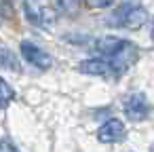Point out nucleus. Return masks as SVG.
Listing matches in <instances>:
<instances>
[{"label":"nucleus","mask_w":154,"mask_h":152,"mask_svg":"<svg viewBox=\"0 0 154 152\" xmlns=\"http://www.w3.org/2000/svg\"><path fill=\"white\" fill-rule=\"evenodd\" d=\"M148 21V13L143 7L135 5V2H127L122 5L116 13H114V19L112 23L118 26V28H127V30H139L143 23Z\"/></svg>","instance_id":"obj_1"},{"label":"nucleus","mask_w":154,"mask_h":152,"mask_svg":"<svg viewBox=\"0 0 154 152\" xmlns=\"http://www.w3.org/2000/svg\"><path fill=\"white\" fill-rule=\"evenodd\" d=\"M108 59V64H110V68H112V72H127L137 59H139V49L133 45V42H129V40H122V45L110 55V57H106Z\"/></svg>","instance_id":"obj_2"},{"label":"nucleus","mask_w":154,"mask_h":152,"mask_svg":"<svg viewBox=\"0 0 154 152\" xmlns=\"http://www.w3.org/2000/svg\"><path fill=\"white\" fill-rule=\"evenodd\" d=\"M19 51H21V57H23L28 64H32L34 68L49 70V68L53 66V57H51L47 51H42L38 45L30 42V40H21V45H19Z\"/></svg>","instance_id":"obj_3"},{"label":"nucleus","mask_w":154,"mask_h":152,"mask_svg":"<svg viewBox=\"0 0 154 152\" xmlns=\"http://www.w3.org/2000/svg\"><path fill=\"white\" fill-rule=\"evenodd\" d=\"M122 110H125V116L129 120H146L148 114H150V104L146 99L143 93H131L125 101H122Z\"/></svg>","instance_id":"obj_4"},{"label":"nucleus","mask_w":154,"mask_h":152,"mask_svg":"<svg viewBox=\"0 0 154 152\" xmlns=\"http://www.w3.org/2000/svg\"><path fill=\"white\" fill-rule=\"evenodd\" d=\"M125 135H127V129L120 118H108L97 129V139L101 144H116V141L125 139Z\"/></svg>","instance_id":"obj_5"},{"label":"nucleus","mask_w":154,"mask_h":152,"mask_svg":"<svg viewBox=\"0 0 154 152\" xmlns=\"http://www.w3.org/2000/svg\"><path fill=\"white\" fill-rule=\"evenodd\" d=\"M23 9H26L28 19H30L34 26H38V28H47V26H49V21L53 19V17L49 15V11H47V9H42L40 5L32 2V0H26V2H23Z\"/></svg>","instance_id":"obj_6"},{"label":"nucleus","mask_w":154,"mask_h":152,"mask_svg":"<svg viewBox=\"0 0 154 152\" xmlns=\"http://www.w3.org/2000/svg\"><path fill=\"white\" fill-rule=\"evenodd\" d=\"M80 74H91V76H108L112 72L108 59H85L78 64Z\"/></svg>","instance_id":"obj_7"},{"label":"nucleus","mask_w":154,"mask_h":152,"mask_svg":"<svg viewBox=\"0 0 154 152\" xmlns=\"http://www.w3.org/2000/svg\"><path fill=\"white\" fill-rule=\"evenodd\" d=\"M120 45H122V38H118V36H101L95 40V51L103 57H110Z\"/></svg>","instance_id":"obj_8"},{"label":"nucleus","mask_w":154,"mask_h":152,"mask_svg":"<svg viewBox=\"0 0 154 152\" xmlns=\"http://www.w3.org/2000/svg\"><path fill=\"white\" fill-rule=\"evenodd\" d=\"M55 9H57V13H61L66 17H72L80 9V0H55Z\"/></svg>","instance_id":"obj_9"},{"label":"nucleus","mask_w":154,"mask_h":152,"mask_svg":"<svg viewBox=\"0 0 154 152\" xmlns=\"http://www.w3.org/2000/svg\"><path fill=\"white\" fill-rule=\"evenodd\" d=\"M13 99H15V89L0 76V110H5Z\"/></svg>","instance_id":"obj_10"},{"label":"nucleus","mask_w":154,"mask_h":152,"mask_svg":"<svg viewBox=\"0 0 154 152\" xmlns=\"http://www.w3.org/2000/svg\"><path fill=\"white\" fill-rule=\"evenodd\" d=\"M0 66H5L13 72H19V61L13 55V51H9V49H0Z\"/></svg>","instance_id":"obj_11"},{"label":"nucleus","mask_w":154,"mask_h":152,"mask_svg":"<svg viewBox=\"0 0 154 152\" xmlns=\"http://www.w3.org/2000/svg\"><path fill=\"white\" fill-rule=\"evenodd\" d=\"M87 2V7L89 9H106V7H110L114 0H85Z\"/></svg>","instance_id":"obj_12"},{"label":"nucleus","mask_w":154,"mask_h":152,"mask_svg":"<svg viewBox=\"0 0 154 152\" xmlns=\"http://www.w3.org/2000/svg\"><path fill=\"white\" fill-rule=\"evenodd\" d=\"M0 152H19V150H17V146L11 139L2 137V139H0Z\"/></svg>","instance_id":"obj_13"},{"label":"nucleus","mask_w":154,"mask_h":152,"mask_svg":"<svg viewBox=\"0 0 154 152\" xmlns=\"http://www.w3.org/2000/svg\"><path fill=\"white\" fill-rule=\"evenodd\" d=\"M152 42H154V26H152Z\"/></svg>","instance_id":"obj_14"}]
</instances>
